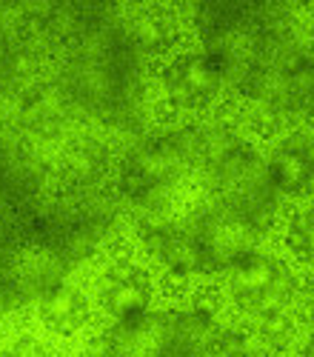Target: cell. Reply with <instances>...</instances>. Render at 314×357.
Returning <instances> with one entry per match:
<instances>
[{
	"instance_id": "6da1fadb",
	"label": "cell",
	"mask_w": 314,
	"mask_h": 357,
	"mask_svg": "<svg viewBox=\"0 0 314 357\" xmlns=\"http://www.w3.org/2000/svg\"><path fill=\"white\" fill-rule=\"evenodd\" d=\"M228 275H232V297L246 312L274 320L283 303L289 301L292 278L285 272V266L274 257L254 252L243 263H237Z\"/></svg>"
},
{
	"instance_id": "3957f363",
	"label": "cell",
	"mask_w": 314,
	"mask_h": 357,
	"mask_svg": "<svg viewBox=\"0 0 314 357\" xmlns=\"http://www.w3.org/2000/svg\"><path fill=\"white\" fill-rule=\"evenodd\" d=\"M100 297L114 320H134L149 314L152 303V280L134 263H118L103 275Z\"/></svg>"
},
{
	"instance_id": "277c9868",
	"label": "cell",
	"mask_w": 314,
	"mask_h": 357,
	"mask_svg": "<svg viewBox=\"0 0 314 357\" xmlns=\"http://www.w3.org/2000/svg\"><path fill=\"white\" fill-rule=\"evenodd\" d=\"M274 192H303L314 186V137H292L274 149L266 163Z\"/></svg>"
},
{
	"instance_id": "7a4b0ae2",
	"label": "cell",
	"mask_w": 314,
	"mask_h": 357,
	"mask_svg": "<svg viewBox=\"0 0 314 357\" xmlns=\"http://www.w3.org/2000/svg\"><path fill=\"white\" fill-rule=\"evenodd\" d=\"M223 63L206 52H183L166 69V92L180 106L206 103L223 80Z\"/></svg>"
},
{
	"instance_id": "8992f818",
	"label": "cell",
	"mask_w": 314,
	"mask_h": 357,
	"mask_svg": "<svg viewBox=\"0 0 314 357\" xmlns=\"http://www.w3.org/2000/svg\"><path fill=\"white\" fill-rule=\"evenodd\" d=\"M289 246L306 257L314 260V209L300 212L292 223H289Z\"/></svg>"
},
{
	"instance_id": "5b68a950",
	"label": "cell",
	"mask_w": 314,
	"mask_h": 357,
	"mask_svg": "<svg viewBox=\"0 0 314 357\" xmlns=\"http://www.w3.org/2000/svg\"><path fill=\"white\" fill-rule=\"evenodd\" d=\"M40 312H43V320L49 323V329L61 335H72L86 326V320L92 314V306H89V297L80 289L69 283H57L40 297Z\"/></svg>"
}]
</instances>
